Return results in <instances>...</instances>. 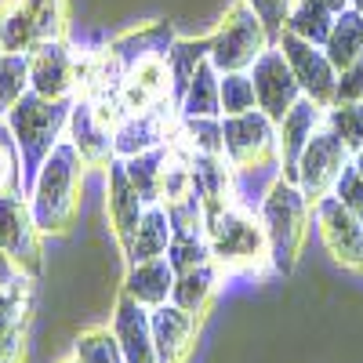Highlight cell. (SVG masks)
Wrapping results in <instances>:
<instances>
[{"instance_id": "obj_1", "label": "cell", "mask_w": 363, "mask_h": 363, "mask_svg": "<svg viewBox=\"0 0 363 363\" xmlns=\"http://www.w3.org/2000/svg\"><path fill=\"white\" fill-rule=\"evenodd\" d=\"M84 157L73 149L69 138H62L51 157L40 164V171L29 182V207L44 236H62L77 215H80V189H84Z\"/></svg>"}, {"instance_id": "obj_2", "label": "cell", "mask_w": 363, "mask_h": 363, "mask_svg": "<svg viewBox=\"0 0 363 363\" xmlns=\"http://www.w3.org/2000/svg\"><path fill=\"white\" fill-rule=\"evenodd\" d=\"M258 218L269 240V262L277 272H291L301 244H306V233L313 225V203L301 193L298 182L291 178H272V186L265 189V196L258 200Z\"/></svg>"}, {"instance_id": "obj_3", "label": "cell", "mask_w": 363, "mask_h": 363, "mask_svg": "<svg viewBox=\"0 0 363 363\" xmlns=\"http://www.w3.org/2000/svg\"><path fill=\"white\" fill-rule=\"evenodd\" d=\"M207 244H211V262L222 272H258L272 265L262 218L236 200L207 215Z\"/></svg>"}, {"instance_id": "obj_4", "label": "cell", "mask_w": 363, "mask_h": 363, "mask_svg": "<svg viewBox=\"0 0 363 363\" xmlns=\"http://www.w3.org/2000/svg\"><path fill=\"white\" fill-rule=\"evenodd\" d=\"M69 109H73V99H44V95H37V91H29V95L4 116L18 149H22L26 182H33L40 164L51 157V149L66 138Z\"/></svg>"}, {"instance_id": "obj_5", "label": "cell", "mask_w": 363, "mask_h": 363, "mask_svg": "<svg viewBox=\"0 0 363 363\" xmlns=\"http://www.w3.org/2000/svg\"><path fill=\"white\" fill-rule=\"evenodd\" d=\"M272 44L277 40L265 29V22L255 15V8L236 0L222 15V22L215 26V33H211L207 58L218 73H236V69H251Z\"/></svg>"}, {"instance_id": "obj_6", "label": "cell", "mask_w": 363, "mask_h": 363, "mask_svg": "<svg viewBox=\"0 0 363 363\" xmlns=\"http://www.w3.org/2000/svg\"><path fill=\"white\" fill-rule=\"evenodd\" d=\"M0 247L26 277L37 280L44 272V233L33 218V207H29L26 193L0 196Z\"/></svg>"}, {"instance_id": "obj_7", "label": "cell", "mask_w": 363, "mask_h": 363, "mask_svg": "<svg viewBox=\"0 0 363 363\" xmlns=\"http://www.w3.org/2000/svg\"><path fill=\"white\" fill-rule=\"evenodd\" d=\"M222 157L233 167H255L277 160V120L265 116L262 109L222 116Z\"/></svg>"}, {"instance_id": "obj_8", "label": "cell", "mask_w": 363, "mask_h": 363, "mask_svg": "<svg viewBox=\"0 0 363 363\" xmlns=\"http://www.w3.org/2000/svg\"><path fill=\"white\" fill-rule=\"evenodd\" d=\"M349 160H352V149L323 124L313 135V142L306 145V153L298 160V174H294V182L301 186V193L309 196V203L330 196V189H335V182H338V174L345 171Z\"/></svg>"}, {"instance_id": "obj_9", "label": "cell", "mask_w": 363, "mask_h": 363, "mask_svg": "<svg viewBox=\"0 0 363 363\" xmlns=\"http://www.w3.org/2000/svg\"><path fill=\"white\" fill-rule=\"evenodd\" d=\"M277 48L284 51L287 66L294 73V80L301 84V95L313 99L316 106H335V87H338V69L330 66V58L320 44H309L294 33H284L277 37Z\"/></svg>"}, {"instance_id": "obj_10", "label": "cell", "mask_w": 363, "mask_h": 363, "mask_svg": "<svg viewBox=\"0 0 363 363\" xmlns=\"http://www.w3.org/2000/svg\"><path fill=\"white\" fill-rule=\"evenodd\" d=\"M313 222L320 229L327 255L345 269L363 272V218H356L335 196H323L313 203Z\"/></svg>"}, {"instance_id": "obj_11", "label": "cell", "mask_w": 363, "mask_h": 363, "mask_svg": "<svg viewBox=\"0 0 363 363\" xmlns=\"http://www.w3.org/2000/svg\"><path fill=\"white\" fill-rule=\"evenodd\" d=\"M29 84L44 99H73V91L80 84V66L66 37L40 40L29 51Z\"/></svg>"}, {"instance_id": "obj_12", "label": "cell", "mask_w": 363, "mask_h": 363, "mask_svg": "<svg viewBox=\"0 0 363 363\" xmlns=\"http://www.w3.org/2000/svg\"><path fill=\"white\" fill-rule=\"evenodd\" d=\"M247 73H251V80H255L258 109H262L265 116H272V120H280L298 99H306V95H301V84L294 80L287 58H284V51H280L277 44H272Z\"/></svg>"}, {"instance_id": "obj_13", "label": "cell", "mask_w": 363, "mask_h": 363, "mask_svg": "<svg viewBox=\"0 0 363 363\" xmlns=\"http://www.w3.org/2000/svg\"><path fill=\"white\" fill-rule=\"evenodd\" d=\"M327 109L316 106L313 99H298L280 120H277V160H280V174L294 182L298 174V160L306 153V145L313 142V135L323 128Z\"/></svg>"}, {"instance_id": "obj_14", "label": "cell", "mask_w": 363, "mask_h": 363, "mask_svg": "<svg viewBox=\"0 0 363 363\" xmlns=\"http://www.w3.org/2000/svg\"><path fill=\"white\" fill-rule=\"evenodd\" d=\"M66 138L73 142V149L84 157L87 167H106V164L116 157V153H113V124L99 113V106L91 102L87 95L73 99Z\"/></svg>"}, {"instance_id": "obj_15", "label": "cell", "mask_w": 363, "mask_h": 363, "mask_svg": "<svg viewBox=\"0 0 363 363\" xmlns=\"http://www.w3.org/2000/svg\"><path fill=\"white\" fill-rule=\"evenodd\" d=\"M145 200L138 196V189L131 186V178H128V167L120 157H113L106 164V215H109V225H113V236H116V244L120 251H128L131 244V236L145 215Z\"/></svg>"}, {"instance_id": "obj_16", "label": "cell", "mask_w": 363, "mask_h": 363, "mask_svg": "<svg viewBox=\"0 0 363 363\" xmlns=\"http://www.w3.org/2000/svg\"><path fill=\"white\" fill-rule=\"evenodd\" d=\"M109 327L120 342V352H124V363H160L157 359V342H153V320H149V309L138 306L135 298H128L120 291L116 306L109 313Z\"/></svg>"}, {"instance_id": "obj_17", "label": "cell", "mask_w": 363, "mask_h": 363, "mask_svg": "<svg viewBox=\"0 0 363 363\" xmlns=\"http://www.w3.org/2000/svg\"><path fill=\"white\" fill-rule=\"evenodd\" d=\"M149 320H153V342H157L160 363H186L193 356L200 316H193L186 309H178L174 301H167V306L149 309Z\"/></svg>"}, {"instance_id": "obj_18", "label": "cell", "mask_w": 363, "mask_h": 363, "mask_svg": "<svg viewBox=\"0 0 363 363\" xmlns=\"http://www.w3.org/2000/svg\"><path fill=\"white\" fill-rule=\"evenodd\" d=\"M164 109L167 106H157V109H142V113H124L116 120V128H113V153L120 160H128V157H138L145 153V149H157L164 145L167 138V120H164Z\"/></svg>"}, {"instance_id": "obj_19", "label": "cell", "mask_w": 363, "mask_h": 363, "mask_svg": "<svg viewBox=\"0 0 363 363\" xmlns=\"http://www.w3.org/2000/svg\"><path fill=\"white\" fill-rule=\"evenodd\" d=\"M174 265L171 258H149V262H131L128 272H124V284H120V291H124L128 298H135L138 306L145 309H157V306H167L171 301V291H174Z\"/></svg>"}, {"instance_id": "obj_20", "label": "cell", "mask_w": 363, "mask_h": 363, "mask_svg": "<svg viewBox=\"0 0 363 363\" xmlns=\"http://www.w3.org/2000/svg\"><path fill=\"white\" fill-rule=\"evenodd\" d=\"M171 240H174V225H171V215L164 203H149L145 215L128 244V265L131 262H149V258H164L171 251Z\"/></svg>"}, {"instance_id": "obj_21", "label": "cell", "mask_w": 363, "mask_h": 363, "mask_svg": "<svg viewBox=\"0 0 363 363\" xmlns=\"http://www.w3.org/2000/svg\"><path fill=\"white\" fill-rule=\"evenodd\" d=\"M218 280H222V269L215 262H203V265H193V269H182L174 277V291H171V301L178 309H186L193 316H203L211 298L218 294Z\"/></svg>"}, {"instance_id": "obj_22", "label": "cell", "mask_w": 363, "mask_h": 363, "mask_svg": "<svg viewBox=\"0 0 363 363\" xmlns=\"http://www.w3.org/2000/svg\"><path fill=\"white\" fill-rule=\"evenodd\" d=\"M171 153H174L171 145H157V149H145V153L124 160L131 186L138 189V196L145 203H164V182H167Z\"/></svg>"}, {"instance_id": "obj_23", "label": "cell", "mask_w": 363, "mask_h": 363, "mask_svg": "<svg viewBox=\"0 0 363 363\" xmlns=\"http://www.w3.org/2000/svg\"><path fill=\"white\" fill-rule=\"evenodd\" d=\"M178 116H222V73L211 66V58L193 73L189 87L178 99Z\"/></svg>"}, {"instance_id": "obj_24", "label": "cell", "mask_w": 363, "mask_h": 363, "mask_svg": "<svg viewBox=\"0 0 363 363\" xmlns=\"http://www.w3.org/2000/svg\"><path fill=\"white\" fill-rule=\"evenodd\" d=\"M323 51H327L330 66H335L338 73H342L345 66H352L356 58L363 55V15H359L356 8L338 11L335 26H330V33H327V40H323Z\"/></svg>"}, {"instance_id": "obj_25", "label": "cell", "mask_w": 363, "mask_h": 363, "mask_svg": "<svg viewBox=\"0 0 363 363\" xmlns=\"http://www.w3.org/2000/svg\"><path fill=\"white\" fill-rule=\"evenodd\" d=\"M40 44L37 22L26 11L22 0H0V51L4 55H29Z\"/></svg>"}, {"instance_id": "obj_26", "label": "cell", "mask_w": 363, "mask_h": 363, "mask_svg": "<svg viewBox=\"0 0 363 363\" xmlns=\"http://www.w3.org/2000/svg\"><path fill=\"white\" fill-rule=\"evenodd\" d=\"M335 18H338V11H330L323 0H294L284 29H287V33H294V37H301V40L323 48L330 26H335Z\"/></svg>"}, {"instance_id": "obj_27", "label": "cell", "mask_w": 363, "mask_h": 363, "mask_svg": "<svg viewBox=\"0 0 363 363\" xmlns=\"http://www.w3.org/2000/svg\"><path fill=\"white\" fill-rule=\"evenodd\" d=\"M33 284H37L33 277L15 272V277L0 287V338L26 327L29 313H33Z\"/></svg>"}, {"instance_id": "obj_28", "label": "cell", "mask_w": 363, "mask_h": 363, "mask_svg": "<svg viewBox=\"0 0 363 363\" xmlns=\"http://www.w3.org/2000/svg\"><path fill=\"white\" fill-rule=\"evenodd\" d=\"M207 48H211V37H200V40H174V44H167V66H171L174 106H178V99H182V91L189 87L193 73L207 62Z\"/></svg>"}, {"instance_id": "obj_29", "label": "cell", "mask_w": 363, "mask_h": 363, "mask_svg": "<svg viewBox=\"0 0 363 363\" xmlns=\"http://www.w3.org/2000/svg\"><path fill=\"white\" fill-rule=\"evenodd\" d=\"M29 91V55H4L0 51V116H8Z\"/></svg>"}, {"instance_id": "obj_30", "label": "cell", "mask_w": 363, "mask_h": 363, "mask_svg": "<svg viewBox=\"0 0 363 363\" xmlns=\"http://www.w3.org/2000/svg\"><path fill=\"white\" fill-rule=\"evenodd\" d=\"M73 356L80 363H124V352H120V342L113 335V327H87L73 338Z\"/></svg>"}, {"instance_id": "obj_31", "label": "cell", "mask_w": 363, "mask_h": 363, "mask_svg": "<svg viewBox=\"0 0 363 363\" xmlns=\"http://www.w3.org/2000/svg\"><path fill=\"white\" fill-rule=\"evenodd\" d=\"M182 149L200 157H222V116L182 120Z\"/></svg>"}, {"instance_id": "obj_32", "label": "cell", "mask_w": 363, "mask_h": 363, "mask_svg": "<svg viewBox=\"0 0 363 363\" xmlns=\"http://www.w3.org/2000/svg\"><path fill=\"white\" fill-rule=\"evenodd\" d=\"M26 164H22V149L8 128V120L0 116V196L4 193H26Z\"/></svg>"}, {"instance_id": "obj_33", "label": "cell", "mask_w": 363, "mask_h": 363, "mask_svg": "<svg viewBox=\"0 0 363 363\" xmlns=\"http://www.w3.org/2000/svg\"><path fill=\"white\" fill-rule=\"evenodd\" d=\"M323 124L335 131L352 153L363 149V102H335V106H327Z\"/></svg>"}, {"instance_id": "obj_34", "label": "cell", "mask_w": 363, "mask_h": 363, "mask_svg": "<svg viewBox=\"0 0 363 363\" xmlns=\"http://www.w3.org/2000/svg\"><path fill=\"white\" fill-rule=\"evenodd\" d=\"M26 11L33 15L40 40H58L69 29V0H22Z\"/></svg>"}, {"instance_id": "obj_35", "label": "cell", "mask_w": 363, "mask_h": 363, "mask_svg": "<svg viewBox=\"0 0 363 363\" xmlns=\"http://www.w3.org/2000/svg\"><path fill=\"white\" fill-rule=\"evenodd\" d=\"M251 109H258L251 73L247 69L222 73V116H240V113H251Z\"/></svg>"}, {"instance_id": "obj_36", "label": "cell", "mask_w": 363, "mask_h": 363, "mask_svg": "<svg viewBox=\"0 0 363 363\" xmlns=\"http://www.w3.org/2000/svg\"><path fill=\"white\" fill-rule=\"evenodd\" d=\"M167 258H171L174 272L211 262V244H207V233H196V236H174V240H171V251H167Z\"/></svg>"}, {"instance_id": "obj_37", "label": "cell", "mask_w": 363, "mask_h": 363, "mask_svg": "<svg viewBox=\"0 0 363 363\" xmlns=\"http://www.w3.org/2000/svg\"><path fill=\"white\" fill-rule=\"evenodd\" d=\"M330 196H335L342 207H349L356 218H363V178H359V171L352 167V160H349L345 171L338 174V182H335V189H330Z\"/></svg>"}, {"instance_id": "obj_38", "label": "cell", "mask_w": 363, "mask_h": 363, "mask_svg": "<svg viewBox=\"0 0 363 363\" xmlns=\"http://www.w3.org/2000/svg\"><path fill=\"white\" fill-rule=\"evenodd\" d=\"M244 4L255 8V15L265 22V29L272 33V40H277V37L284 33V22H287V15H291L294 0H244Z\"/></svg>"}, {"instance_id": "obj_39", "label": "cell", "mask_w": 363, "mask_h": 363, "mask_svg": "<svg viewBox=\"0 0 363 363\" xmlns=\"http://www.w3.org/2000/svg\"><path fill=\"white\" fill-rule=\"evenodd\" d=\"M335 102H363V55L352 66H345L338 73V87H335Z\"/></svg>"}, {"instance_id": "obj_40", "label": "cell", "mask_w": 363, "mask_h": 363, "mask_svg": "<svg viewBox=\"0 0 363 363\" xmlns=\"http://www.w3.org/2000/svg\"><path fill=\"white\" fill-rule=\"evenodd\" d=\"M0 363H26V327L0 338Z\"/></svg>"}, {"instance_id": "obj_41", "label": "cell", "mask_w": 363, "mask_h": 363, "mask_svg": "<svg viewBox=\"0 0 363 363\" xmlns=\"http://www.w3.org/2000/svg\"><path fill=\"white\" fill-rule=\"evenodd\" d=\"M15 272H18V269L11 265V258L4 255V247H0V287H4V284H8L11 277H15Z\"/></svg>"}, {"instance_id": "obj_42", "label": "cell", "mask_w": 363, "mask_h": 363, "mask_svg": "<svg viewBox=\"0 0 363 363\" xmlns=\"http://www.w3.org/2000/svg\"><path fill=\"white\" fill-rule=\"evenodd\" d=\"M323 4H327L330 11H345V8H352V0H323Z\"/></svg>"}, {"instance_id": "obj_43", "label": "cell", "mask_w": 363, "mask_h": 363, "mask_svg": "<svg viewBox=\"0 0 363 363\" xmlns=\"http://www.w3.org/2000/svg\"><path fill=\"white\" fill-rule=\"evenodd\" d=\"M352 167H356L359 178H363V149H356V153H352Z\"/></svg>"}, {"instance_id": "obj_44", "label": "cell", "mask_w": 363, "mask_h": 363, "mask_svg": "<svg viewBox=\"0 0 363 363\" xmlns=\"http://www.w3.org/2000/svg\"><path fill=\"white\" fill-rule=\"evenodd\" d=\"M58 363H80V359L77 356H66V359H58Z\"/></svg>"}, {"instance_id": "obj_45", "label": "cell", "mask_w": 363, "mask_h": 363, "mask_svg": "<svg viewBox=\"0 0 363 363\" xmlns=\"http://www.w3.org/2000/svg\"><path fill=\"white\" fill-rule=\"evenodd\" d=\"M352 8H356V11H363V0H352Z\"/></svg>"}, {"instance_id": "obj_46", "label": "cell", "mask_w": 363, "mask_h": 363, "mask_svg": "<svg viewBox=\"0 0 363 363\" xmlns=\"http://www.w3.org/2000/svg\"><path fill=\"white\" fill-rule=\"evenodd\" d=\"M359 15H363V11H359Z\"/></svg>"}]
</instances>
